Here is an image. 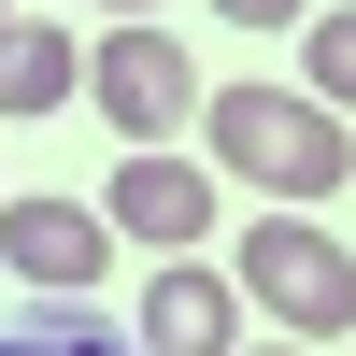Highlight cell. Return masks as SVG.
<instances>
[{
    "label": "cell",
    "instance_id": "6da1fadb",
    "mask_svg": "<svg viewBox=\"0 0 356 356\" xmlns=\"http://www.w3.org/2000/svg\"><path fill=\"white\" fill-rule=\"evenodd\" d=\"M200 143H214L228 186H271L285 214H314V200L356 186V114H328L314 86H271V72L214 86V100H200Z\"/></svg>",
    "mask_w": 356,
    "mask_h": 356
},
{
    "label": "cell",
    "instance_id": "7a4b0ae2",
    "mask_svg": "<svg viewBox=\"0 0 356 356\" xmlns=\"http://www.w3.org/2000/svg\"><path fill=\"white\" fill-rule=\"evenodd\" d=\"M228 271H243V300L271 314L285 342H342V328H356V257L328 243V214H285V200H257V228L228 243Z\"/></svg>",
    "mask_w": 356,
    "mask_h": 356
},
{
    "label": "cell",
    "instance_id": "3957f363",
    "mask_svg": "<svg viewBox=\"0 0 356 356\" xmlns=\"http://www.w3.org/2000/svg\"><path fill=\"white\" fill-rule=\"evenodd\" d=\"M86 100H100V114H114V143L143 157V143H171V129H200V100H214V86L186 72V43H171L157 15H114L100 43H86Z\"/></svg>",
    "mask_w": 356,
    "mask_h": 356
},
{
    "label": "cell",
    "instance_id": "277c9868",
    "mask_svg": "<svg viewBox=\"0 0 356 356\" xmlns=\"http://www.w3.org/2000/svg\"><path fill=\"white\" fill-rule=\"evenodd\" d=\"M0 271H15L29 300H100L114 214H100V200H57V186H15V200H0Z\"/></svg>",
    "mask_w": 356,
    "mask_h": 356
},
{
    "label": "cell",
    "instance_id": "5b68a950",
    "mask_svg": "<svg viewBox=\"0 0 356 356\" xmlns=\"http://www.w3.org/2000/svg\"><path fill=\"white\" fill-rule=\"evenodd\" d=\"M214 186L228 171H200V157H171V143H143V157H114V243H143V257H200L214 243Z\"/></svg>",
    "mask_w": 356,
    "mask_h": 356
},
{
    "label": "cell",
    "instance_id": "8992f818",
    "mask_svg": "<svg viewBox=\"0 0 356 356\" xmlns=\"http://www.w3.org/2000/svg\"><path fill=\"white\" fill-rule=\"evenodd\" d=\"M243 271H214V257H157V285H143V356H243Z\"/></svg>",
    "mask_w": 356,
    "mask_h": 356
},
{
    "label": "cell",
    "instance_id": "52a82bcc",
    "mask_svg": "<svg viewBox=\"0 0 356 356\" xmlns=\"http://www.w3.org/2000/svg\"><path fill=\"white\" fill-rule=\"evenodd\" d=\"M57 100H86V43L57 15H15L0 29V114H57Z\"/></svg>",
    "mask_w": 356,
    "mask_h": 356
},
{
    "label": "cell",
    "instance_id": "ba28073f",
    "mask_svg": "<svg viewBox=\"0 0 356 356\" xmlns=\"http://www.w3.org/2000/svg\"><path fill=\"white\" fill-rule=\"evenodd\" d=\"M0 356H143V328H114L100 300H15L0 314Z\"/></svg>",
    "mask_w": 356,
    "mask_h": 356
},
{
    "label": "cell",
    "instance_id": "9c48e42d",
    "mask_svg": "<svg viewBox=\"0 0 356 356\" xmlns=\"http://www.w3.org/2000/svg\"><path fill=\"white\" fill-rule=\"evenodd\" d=\"M300 86H314L328 114H356V0H328V15L300 29Z\"/></svg>",
    "mask_w": 356,
    "mask_h": 356
},
{
    "label": "cell",
    "instance_id": "30bf717a",
    "mask_svg": "<svg viewBox=\"0 0 356 356\" xmlns=\"http://www.w3.org/2000/svg\"><path fill=\"white\" fill-rule=\"evenodd\" d=\"M228 29H314V0H214Z\"/></svg>",
    "mask_w": 356,
    "mask_h": 356
},
{
    "label": "cell",
    "instance_id": "8fae6325",
    "mask_svg": "<svg viewBox=\"0 0 356 356\" xmlns=\"http://www.w3.org/2000/svg\"><path fill=\"white\" fill-rule=\"evenodd\" d=\"M243 356H328V342H243Z\"/></svg>",
    "mask_w": 356,
    "mask_h": 356
},
{
    "label": "cell",
    "instance_id": "7c38bea8",
    "mask_svg": "<svg viewBox=\"0 0 356 356\" xmlns=\"http://www.w3.org/2000/svg\"><path fill=\"white\" fill-rule=\"evenodd\" d=\"M100 15H171V0H100Z\"/></svg>",
    "mask_w": 356,
    "mask_h": 356
},
{
    "label": "cell",
    "instance_id": "4fadbf2b",
    "mask_svg": "<svg viewBox=\"0 0 356 356\" xmlns=\"http://www.w3.org/2000/svg\"><path fill=\"white\" fill-rule=\"evenodd\" d=\"M0 29H15V0H0Z\"/></svg>",
    "mask_w": 356,
    "mask_h": 356
},
{
    "label": "cell",
    "instance_id": "5bb4252c",
    "mask_svg": "<svg viewBox=\"0 0 356 356\" xmlns=\"http://www.w3.org/2000/svg\"><path fill=\"white\" fill-rule=\"evenodd\" d=\"M0 200H15V186H0Z\"/></svg>",
    "mask_w": 356,
    "mask_h": 356
}]
</instances>
